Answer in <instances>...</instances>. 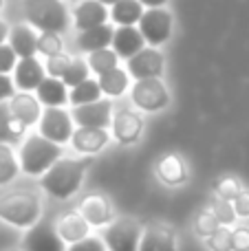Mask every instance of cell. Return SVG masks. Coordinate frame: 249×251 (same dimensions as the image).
<instances>
[{"label":"cell","mask_w":249,"mask_h":251,"mask_svg":"<svg viewBox=\"0 0 249 251\" xmlns=\"http://www.w3.org/2000/svg\"><path fill=\"white\" fill-rule=\"evenodd\" d=\"M73 2H77V0H73Z\"/></svg>","instance_id":"cell-48"},{"label":"cell","mask_w":249,"mask_h":251,"mask_svg":"<svg viewBox=\"0 0 249 251\" xmlns=\"http://www.w3.org/2000/svg\"><path fill=\"white\" fill-rule=\"evenodd\" d=\"M106 249L108 247H106L101 236H86V238L77 240V243H71L66 247V251H106Z\"/></svg>","instance_id":"cell-38"},{"label":"cell","mask_w":249,"mask_h":251,"mask_svg":"<svg viewBox=\"0 0 249 251\" xmlns=\"http://www.w3.org/2000/svg\"><path fill=\"white\" fill-rule=\"evenodd\" d=\"M139 251H179L174 227L159 221L146 225L144 234H141Z\"/></svg>","instance_id":"cell-13"},{"label":"cell","mask_w":249,"mask_h":251,"mask_svg":"<svg viewBox=\"0 0 249 251\" xmlns=\"http://www.w3.org/2000/svg\"><path fill=\"white\" fill-rule=\"evenodd\" d=\"M66 240L60 236L55 223L51 218L33 223L26 227V234L22 238V251H66Z\"/></svg>","instance_id":"cell-9"},{"label":"cell","mask_w":249,"mask_h":251,"mask_svg":"<svg viewBox=\"0 0 249 251\" xmlns=\"http://www.w3.org/2000/svg\"><path fill=\"white\" fill-rule=\"evenodd\" d=\"M108 141H110L108 128H91V126H77L73 137H71L73 150H77L79 154L86 156H93L100 150H104Z\"/></svg>","instance_id":"cell-15"},{"label":"cell","mask_w":249,"mask_h":251,"mask_svg":"<svg viewBox=\"0 0 249 251\" xmlns=\"http://www.w3.org/2000/svg\"><path fill=\"white\" fill-rule=\"evenodd\" d=\"M38 130L47 139L64 146V143L71 141V137L75 132L73 115L69 110H64V106H44L42 117L38 122Z\"/></svg>","instance_id":"cell-7"},{"label":"cell","mask_w":249,"mask_h":251,"mask_svg":"<svg viewBox=\"0 0 249 251\" xmlns=\"http://www.w3.org/2000/svg\"><path fill=\"white\" fill-rule=\"evenodd\" d=\"M141 234H144V227L137 218L122 216L104 227L101 238H104L108 251H139Z\"/></svg>","instance_id":"cell-5"},{"label":"cell","mask_w":249,"mask_h":251,"mask_svg":"<svg viewBox=\"0 0 249 251\" xmlns=\"http://www.w3.org/2000/svg\"><path fill=\"white\" fill-rule=\"evenodd\" d=\"M44 77H47V69L40 60H35V55L20 57L16 69H13V82H16L18 91H35Z\"/></svg>","instance_id":"cell-17"},{"label":"cell","mask_w":249,"mask_h":251,"mask_svg":"<svg viewBox=\"0 0 249 251\" xmlns=\"http://www.w3.org/2000/svg\"><path fill=\"white\" fill-rule=\"evenodd\" d=\"M91 165V156L84 154L82 159H71V156H60L47 172L40 176V185L47 194L53 199L66 201L82 187L84 174Z\"/></svg>","instance_id":"cell-1"},{"label":"cell","mask_w":249,"mask_h":251,"mask_svg":"<svg viewBox=\"0 0 249 251\" xmlns=\"http://www.w3.org/2000/svg\"><path fill=\"white\" fill-rule=\"evenodd\" d=\"M113 35H115V26L108 25V22L84 29L77 33V49L82 53H93L97 49H106L113 44Z\"/></svg>","instance_id":"cell-22"},{"label":"cell","mask_w":249,"mask_h":251,"mask_svg":"<svg viewBox=\"0 0 249 251\" xmlns=\"http://www.w3.org/2000/svg\"><path fill=\"white\" fill-rule=\"evenodd\" d=\"M113 113L115 110L110 100H104V97L82 106H73V110H71L75 126H91V128H110Z\"/></svg>","instance_id":"cell-12"},{"label":"cell","mask_w":249,"mask_h":251,"mask_svg":"<svg viewBox=\"0 0 249 251\" xmlns=\"http://www.w3.org/2000/svg\"><path fill=\"white\" fill-rule=\"evenodd\" d=\"M232 203H234L238 218H249V190H243Z\"/></svg>","instance_id":"cell-42"},{"label":"cell","mask_w":249,"mask_h":251,"mask_svg":"<svg viewBox=\"0 0 249 251\" xmlns=\"http://www.w3.org/2000/svg\"><path fill=\"white\" fill-rule=\"evenodd\" d=\"M119 60H122V57L115 53V49L113 47H106V49H97V51L88 53V60L86 62H88V69H91L93 73L101 75V73H106V71L119 66Z\"/></svg>","instance_id":"cell-29"},{"label":"cell","mask_w":249,"mask_h":251,"mask_svg":"<svg viewBox=\"0 0 249 251\" xmlns=\"http://www.w3.org/2000/svg\"><path fill=\"white\" fill-rule=\"evenodd\" d=\"M88 62L82 60V57H71V64L66 66L64 75H62V79H64V84L69 88L77 86V84H82L84 79H88Z\"/></svg>","instance_id":"cell-32"},{"label":"cell","mask_w":249,"mask_h":251,"mask_svg":"<svg viewBox=\"0 0 249 251\" xmlns=\"http://www.w3.org/2000/svg\"><path fill=\"white\" fill-rule=\"evenodd\" d=\"M212 212L216 214V218H219L221 225H227V227L234 225V223H236V218H238V214H236V209H234L232 201L219 199V196H216V201L212 203Z\"/></svg>","instance_id":"cell-36"},{"label":"cell","mask_w":249,"mask_h":251,"mask_svg":"<svg viewBox=\"0 0 249 251\" xmlns=\"http://www.w3.org/2000/svg\"><path fill=\"white\" fill-rule=\"evenodd\" d=\"M18 53L13 51L11 44H0V73H13V69H16L18 64Z\"/></svg>","instance_id":"cell-39"},{"label":"cell","mask_w":249,"mask_h":251,"mask_svg":"<svg viewBox=\"0 0 249 251\" xmlns=\"http://www.w3.org/2000/svg\"><path fill=\"white\" fill-rule=\"evenodd\" d=\"M97 82H100V88L106 97H119L130 88V73H128V69L115 66V69L97 75Z\"/></svg>","instance_id":"cell-25"},{"label":"cell","mask_w":249,"mask_h":251,"mask_svg":"<svg viewBox=\"0 0 249 251\" xmlns=\"http://www.w3.org/2000/svg\"><path fill=\"white\" fill-rule=\"evenodd\" d=\"M35 97L40 100L42 106H64L69 104V86L64 84L62 77H53L47 75L38 88H35Z\"/></svg>","instance_id":"cell-24"},{"label":"cell","mask_w":249,"mask_h":251,"mask_svg":"<svg viewBox=\"0 0 249 251\" xmlns=\"http://www.w3.org/2000/svg\"><path fill=\"white\" fill-rule=\"evenodd\" d=\"M110 20V7L101 0H77L73 9V26L77 31L104 25Z\"/></svg>","instance_id":"cell-14"},{"label":"cell","mask_w":249,"mask_h":251,"mask_svg":"<svg viewBox=\"0 0 249 251\" xmlns=\"http://www.w3.org/2000/svg\"><path fill=\"white\" fill-rule=\"evenodd\" d=\"M7 251H22V249H7Z\"/></svg>","instance_id":"cell-47"},{"label":"cell","mask_w":249,"mask_h":251,"mask_svg":"<svg viewBox=\"0 0 249 251\" xmlns=\"http://www.w3.org/2000/svg\"><path fill=\"white\" fill-rule=\"evenodd\" d=\"M20 172V161L11 150V143H0V185H7Z\"/></svg>","instance_id":"cell-30"},{"label":"cell","mask_w":249,"mask_h":251,"mask_svg":"<svg viewBox=\"0 0 249 251\" xmlns=\"http://www.w3.org/2000/svg\"><path fill=\"white\" fill-rule=\"evenodd\" d=\"M62 156V146L44 134H29L22 141L20 152H18V161H20V170L29 176H42L53 163Z\"/></svg>","instance_id":"cell-2"},{"label":"cell","mask_w":249,"mask_h":251,"mask_svg":"<svg viewBox=\"0 0 249 251\" xmlns=\"http://www.w3.org/2000/svg\"><path fill=\"white\" fill-rule=\"evenodd\" d=\"M157 176L163 185L179 187L188 181V163L179 154H166L157 163Z\"/></svg>","instance_id":"cell-21"},{"label":"cell","mask_w":249,"mask_h":251,"mask_svg":"<svg viewBox=\"0 0 249 251\" xmlns=\"http://www.w3.org/2000/svg\"><path fill=\"white\" fill-rule=\"evenodd\" d=\"M101 95H104V93H101V88H100V82L88 77V79H84L82 84L71 88L69 101H71V106H82V104H88V101L100 100Z\"/></svg>","instance_id":"cell-28"},{"label":"cell","mask_w":249,"mask_h":251,"mask_svg":"<svg viewBox=\"0 0 249 251\" xmlns=\"http://www.w3.org/2000/svg\"><path fill=\"white\" fill-rule=\"evenodd\" d=\"M144 11L146 7L139 0H117L115 4H110V22L117 26L139 25Z\"/></svg>","instance_id":"cell-26"},{"label":"cell","mask_w":249,"mask_h":251,"mask_svg":"<svg viewBox=\"0 0 249 251\" xmlns=\"http://www.w3.org/2000/svg\"><path fill=\"white\" fill-rule=\"evenodd\" d=\"M141 132H144V117L141 113L132 108H119L113 113V122H110V134L117 143L122 146H132L139 141Z\"/></svg>","instance_id":"cell-11"},{"label":"cell","mask_w":249,"mask_h":251,"mask_svg":"<svg viewBox=\"0 0 249 251\" xmlns=\"http://www.w3.org/2000/svg\"><path fill=\"white\" fill-rule=\"evenodd\" d=\"M243 190H245V187H243L241 178L232 176V174H225V176L216 178V183H214L216 196H219V199H225V201H234Z\"/></svg>","instance_id":"cell-33"},{"label":"cell","mask_w":249,"mask_h":251,"mask_svg":"<svg viewBox=\"0 0 249 251\" xmlns=\"http://www.w3.org/2000/svg\"><path fill=\"white\" fill-rule=\"evenodd\" d=\"M101 2H104V4H108V7H110V4H115V2H117V0H101Z\"/></svg>","instance_id":"cell-45"},{"label":"cell","mask_w":249,"mask_h":251,"mask_svg":"<svg viewBox=\"0 0 249 251\" xmlns=\"http://www.w3.org/2000/svg\"><path fill=\"white\" fill-rule=\"evenodd\" d=\"M38 53L40 55H44V57L64 53V42H62L60 33H57V31H40V35H38Z\"/></svg>","instance_id":"cell-31"},{"label":"cell","mask_w":249,"mask_h":251,"mask_svg":"<svg viewBox=\"0 0 249 251\" xmlns=\"http://www.w3.org/2000/svg\"><path fill=\"white\" fill-rule=\"evenodd\" d=\"M221 227L219 218H216V214L210 209H201V212L197 214V218H194V231H197L201 238H207V236H212L216 229Z\"/></svg>","instance_id":"cell-34"},{"label":"cell","mask_w":249,"mask_h":251,"mask_svg":"<svg viewBox=\"0 0 249 251\" xmlns=\"http://www.w3.org/2000/svg\"><path fill=\"white\" fill-rule=\"evenodd\" d=\"M9 108H11V115L18 119L20 124H25L26 128L35 126L42 117V104L35 95H31L29 91H20L9 100Z\"/></svg>","instance_id":"cell-18"},{"label":"cell","mask_w":249,"mask_h":251,"mask_svg":"<svg viewBox=\"0 0 249 251\" xmlns=\"http://www.w3.org/2000/svg\"><path fill=\"white\" fill-rule=\"evenodd\" d=\"M139 2L148 9V7H166L168 0H139Z\"/></svg>","instance_id":"cell-44"},{"label":"cell","mask_w":249,"mask_h":251,"mask_svg":"<svg viewBox=\"0 0 249 251\" xmlns=\"http://www.w3.org/2000/svg\"><path fill=\"white\" fill-rule=\"evenodd\" d=\"M110 47L115 49V53H117L122 60H128V57H132L135 53H139L141 49L146 47V40H144V35H141V31L137 25L117 26Z\"/></svg>","instance_id":"cell-19"},{"label":"cell","mask_w":249,"mask_h":251,"mask_svg":"<svg viewBox=\"0 0 249 251\" xmlns=\"http://www.w3.org/2000/svg\"><path fill=\"white\" fill-rule=\"evenodd\" d=\"M42 201L33 190H13L0 196V218L13 227H31L40 221Z\"/></svg>","instance_id":"cell-3"},{"label":"cell","mask_w":249,"mask_h":251,"mask_svg":"<svg viewBox=\"0 0 249 251\" xmlns=\"http://www.w3.org/2000/svg\"><path fill=\"white\" fill-rule=\"evenodd\" d=\"M163 66H166V57L159 51V47H144L139 53L126 60V69L132 79H150V77H161Z\"/></svg>","instance_id":"cell-10"},{"label":"cell","mask_w":249,"mask_h":251,"mask_svg":"<svg viewBox=\"0 0 249 251\" xmlns=\"http://www.w3.org/2000/svg\"><path fill=\"white\" fill-rule=\"evenodd\" d=\"M232 251H249V227H236L232 231Z\"/></svg>","instance_id":"cell-40"},{"label":"cell","mask_w":249,"mask_h":251,"mask_svg":"<svg viewBox=\"0 0 249 251\" xmlns=\"http://www.w3.org/2000/svg\"><path fill=\"white\" fill-rule=\"evenodd\" d=\"M35 26L26 25H16L9 31V44L13 47V51L18 53V57H33L38 53V35Z\"/></svg>","instance_id":"cell-23"},{"label":"cell","mask_w":249,"mask_h":251,"mask_svg":"<svg viewBox=\"0 0 249 251\" xmlns=\"http://www.w3.org/2000/svg\"><path fill=\"white\" fill-rule=\"evenodd\" d=\"M25 130L26 126L13 117L7 101H0V143H11L13 146L25 137Z\"/></svg>","instance_id":"cell-27"},{"label":"cell","mask_w":249,"mask_h":251,"mask_svg":"<svg viewBox=\"0 0 249 251\" xmlns=\"http://www.w3.org/2000/svg\"><path fill=\"white\" fill-rule=\"evenodd\" d=\"M139 31L144 35L146 44L150 47H161L172 38L174 29V18L166 7H148L139 20Z\"/></svg>","instance_id":"cell-6"},{"label":"cell","mask_w":249,"mask_h":251,"mask_svg":"<svg viewBox=\"0 0 249 251\" xmlns=\"http://www.w3.org/2000/svg\"><path fill=\"white\" fill-rule=\"evenodd\" d=\"M79 212L84 214V218L88 221L91 227H106L117 218L113 203L104 194H88L79 203Z\"/></svg>","instance_id":"cell-16"},{"label":"cell","mask_w":249,"mask_h":251,"mask_svg":"<svg viewBox=\"0 0 249 251\" xmlns=\"http://www.w3.org/2000/svg\"><path fill=\"white\" fill-rule=\"evenodd\" d=\"M55 227L60 231V236L66 240V245L77 243V240L91 236V225L84 218V214L79 209H71V212H64L60 218L55 221Z\"/></svg>","instance_id":"cell-20"},{"label":"cell","mask_w":249,"mask_h":251,"mask_svg":"<svg viewBox=\"0 0 249 251\" xmlns=\"http://www.w3.org/2000/svg\"><path fill=\"white\" fill-rule=\"evenodd\" d=\"M25 18L38 31L69 29V9L62 0H25Z\"/></svg>","instance_id":"cell-4"},{"label":"cell","mask_w":249,"mask_h":251,"mask_svg":"<svg viewBox=\"0 0 249 251\" xmlns=\"http://www.w3.org/2000/svg\"><path fill=\"white\" fill-rule=\"evenodd\" d=\"M16 95V82L9 73H0V101H7Z\"/></svg>","instance_id":"cell-41"},{"label":"cell","mask_w":249,"mask_h":251,"mask_svg":"<svg viewBox=\"0 0 249 251\" xmlns=\"http://www.w3.org/2000/svg\"><path fill=\"white\" fill-rule=\"evenodd\" d=\"M69 64H71V55H66V53H57V55L47 57V62H44V69H47V75L62 77Z\"/></svg>","instance_id":"cell-37"},{"label":"cell","mask_w":249,"mask_h":251,"mask_svg":"<svg viewBox=\"0 0 249 251\" xmlns=\"http://www.w3.org/2000/svg\"><path fill=\"white\" fill-rule=\"evenodd\" d=\"M205 247L210 251H232V231L227 225H221L212 236L205 238Z\"/></svg>","instance_id":"cell-35"},{"label":"cell","mask_w":249,"mask_h":251,"mask_svg":"<svg viewBox=\"0 0 249 251\" xmlns=\"http://www.w3.org/2000/svg\"><path fill=\"white\" fill-rule=\"evenodd\" d=\"M130 97L132 104L144 113H159L170 104V93H168L166 84L161 82V77L137 79L130 91Z\"/></svg>","instance_id":"cell-8"},{"label":"cell","mask_w":249,"mask_h":251,"mask_svg":"<svg viewBox=\"0 0 249 251\" xmlns=\"http://www.w3.org/2000/svg\"><path fill=\"white\" fill-rule=\"evenodd\" d=\"M9 31H11V29H9V25L2 20V18H0V44L9 40Z\"/></svg>","instance_id":"cell-43"},{"label":"cell","mask_w":249,"mask_h":251,"mask_svg":"<svg viewBox=\"0 0 249 251\" xmlns=\"http://www.w3.org/2000/svg\"><path fill=\"white\" fill-rule=\"evenodd\" d=\"M2 7H4V0H0V11H2Z\"/></svg>","instance_id":"cell-46"}]
</instances>
